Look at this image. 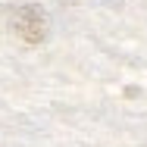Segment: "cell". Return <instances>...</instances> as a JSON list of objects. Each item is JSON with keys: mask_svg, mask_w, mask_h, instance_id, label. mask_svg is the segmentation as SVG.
<instances>
[{"mask_svg": "<svg viewBox=\"0 0 147 147\" xmlns=\"http://www.w3.org/2000/svg\"><path fill=\"white\" fill-rule=\"evenodd\" d=\"M9 28L16 31V38H22L25 44H41L47 34V22L41 16L38 6H16L9 16Z\"/></svg>", "mask_w": 147, "mask_h": 147, "instance_id": "6da1fadb", "label": "cell"}]
</instances>
